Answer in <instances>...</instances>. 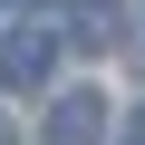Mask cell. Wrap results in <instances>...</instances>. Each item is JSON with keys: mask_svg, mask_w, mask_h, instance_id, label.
<instances>
[{"mask_svg": "<svg viewBox=\"0 0 145 145\" xmlns=\"http://www.w3.org/2000/svg\"><path fill=\"white\" fill-rule=\"evenodd\" d=\"M39 68H48V39H10V48H0V78H10V87L39 78Z\"/></svg>", "mask_w": 145, "mask_h": 145, "instance_id": "obj_2", "label": "cell"}, {"mask_svg": "<svg viewBox=\"0 0 145 145\" xmlns=\"http://www.w3.org/2000/svg\"><path fill=\"white\" fill-rule=\"evenodd\" d=\"M97 135H106V97L97 87H68L48 106V145H97Z\"/></svg>", "mask_w": 145, "mask_h": 145, "instance_id": "obj_1", "label": "cell"}, {"mask_svg": "<svg viewBox=\"0 0 145 145\" xmlns=\"http://www.w3.org/2000/svg\"><path fill=\"white\" fill-rule=\"evenodd\" d=\"M0 145H10V116H0Z\"/></svg>", "mask_w": 145, "mask_h": 145, "instance_id": "obj_3", "label": "cell"}]
</instances>
